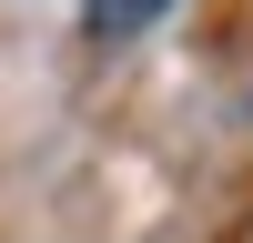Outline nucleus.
Here are the masks:
<instances>
[{"mask_svg":"<svg viewBox=\"0 0 253 243\" xmlns=\"http://www.w3.org/2000/svg\"><path fill=\"white\" fill-rule=\"evenodd\" d=\"M162 10H172V0H81V31L91 40H132V31H152Z\"/></svg>","mask_w":253,"mask_h":243,"instance_id":"nucleus-1","label":"nucleus"}]
</instances>
